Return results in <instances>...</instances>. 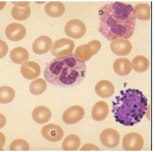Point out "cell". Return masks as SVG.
I'll list each match as a JSON object with an SVG mask.
<instances>
[{
    "label": "cell",
    "mask_w": 155,
    "mask_h": 152,
    "mask_svg": "<svg viewBox=\"0 0 155 152\" xmlns=\"http://www.w3.org/2000/svg\"><path fill=\"white\" fill-rule=\"evenodd\" d=\"M99 15V31L108 40L132 35L137 15L131 5L119 2L107 4L100 8Z\"/></svg>",
    "instance_id": "1"
},
{
    "label": "cell",
    "mask_w": 155,
    "mask_h": 152,
    "mask_svg": "<svg viewBox=\"0 0 155 152\" xmlns=\"http://www.w3.org/2000/svg\"><path fill=\"white\" fill-rule=\"evenodd\" d=\"M86 71L84 61L73 54L52 60L46 66L44 74L50 83L68 88L80 84L85 77Z\"/></svg>",
    "instance_id": "2"
},
{
    "label": "cell",
    "mask_w": 155,
    "mask_h": 152,
    "mask_svg": "<svg viewBox=\"0 0 155 152\" xmlns=\"http://www.w3.org/2000/svg\"><path fill=\"white\" fill-rule=\"evenodd\" d=\"M147 101L138 90L129 89L121 91L113 102L112 110L116 120L127 125L138 122L145 113Z\"/></svg>",
    "instance_id": "3"
},
{
    "label": "cell",
    "mask_w": 155,
    "mask_h": 152,
    "mask_svg": "<svg viewBox=\"0 0 155 152\" xmlns=\"http://www.w3.org/2000/svg\"><path fill=\"white\" fill-rule=\"evenodd\" d=\"M74 45L72 40L67 38H61L54 42L51 51L52 54L55 56H66L71 54Z\"/></svg>",
    "instance_id": "4"
},
{
    "label": "cell",
    "mask_w": 155,
    "mask_h": 152,
    "mask_svg": "<svg viewBox=\"0 0 155 152\" xmlns=\"http://www.w3.org/2000/svg\"><path fill=\"white\" fill-rule=\"evenodd\" d=\"M65 34L69 37L74 39L82 37L86 31L85 26L81 21L73 19L69 21L64 27Z\"/></svg>",
    "instance_id": "5"
},
{
    "label": "cell",
    "mask_w": 155,
    "mask_h": 152,
    "mask_svg": "<svg viewBox=\"0 0 155 152\" xmlns=\"http://www.w3.org/2000/svg\"><path fill=\"white\" fill-rule=\"evenodd\" d=\"M84 114V110L81 106H73L65 111L63 115L62 118L65 123L72 124L81 120Z\"/></svg>",
    "instance_id": "6"
},
{
    "label": "cell",
    "mask_w": 155,
    "mask_h": 152,
    "mask_svg": "<svg viewBox=\"0 0 155 152\" xmlns=\"http://www.w3.org/2000/svg\"><path fill=\"white\" fill-rule=\"evenodd\" d=\"M5 34L9 40L13 41H18L22 39L25 37L26 30L22 25L13 23L7 27Z\"/></svg>",
    "instance_id": "7"
},
{
    "label": "cell",
    "mask_w": 155,
    "mask_h": 152,
    "mask_svg": "<svg viewBox=\"0 0 155 152\" xmlns=\"http://www.w3.org/2000/svg\"><path fill=\"white\" fill-rule=\"evenodd\" d=\"M41 133L46 139L53 142L61 140L64 134L63 131L60 127L52 124L44 126L42 129Z\"/></svg>",
    "instance_id": "8"
},
{
    "label": "cell",
    "mask_w": 155,
    "mask_h": 152,
    "mask_svg": "<svg viewBox=\"0 0 155 152\" xmlns=\"http://www.w3.org/2000/svg\"><path fill=\"white\" fill-rule=\"evenodd\" d=\"M41 71L39 65L37 63L30 61L25 62L21 68V71L23 77L29 80L38 77Z\"/></svg>",
    "instance_id": "9"
},
{
    "label": "cell",
    "mask_w": 155,
    "mask_h": 152,
    "mask_svg": "<svg viewBox=\"0 0 155 152\" xmlns=\"http://www.w3.org/2000/svg\"><path fill=\"white\" fill-rule=\"evenodd\" d=\"M52 45L51 38L46 36H41L37 38L32 45L34 52L38 55H42L48 52Z\"/></svg>",
    "instance_id": "10"
},
{
    "label": "cell",
    "mask_w": 155,
    "mask_h": 152,
    "mask_svg": "<svg viewBox=\"0 0 155 152\" xmlns=\"http://www.w3.org/2000/svg\"><path fill=\"white\" fill-rule=\"evenodd\" d=\"M94 46L93 41L79 46L76 48L75 55L81 60L87 61L97 51V50L95 49Z\"/></svg>",
    "instance_id": "11"
},
{
    "label": "cell",
    "mask_w": 155,
    "mask_h": 152,
    "mask_svg": "<svg viewBox=\"0 0 155 152\" xmlns=\"http://www.w3.org/2000/svg\"><path fill=\"white\" fill-rule=\"evenodd\" d=\"M97 94L103 98H107L111 96L114 91V87L110 81L103 80L99 82L95 88Z\"/></svg>",
    "instance_id": "12"
},
{
    "label": "cell",
    "mask_w": 155,
    "mask_h": 152,
    "mask_svg": "<svg viewBox=\"0 0 155 152\" xmlns=\"http://www.w3.org/2000/svg\"><path fill=\"white\" fill-rule=\"evenodd\" d=\"M32 117L36 122L42 124L46 123L50 120L51 117V113L49 109L47 107L39 106L33 110Z\"/></svg>",
    "instance_id": "13"
},
{
    "label": "cell",
    "mask_w": 155,
    "mask_h": 152,
    "mask_svg": "<svg viewBox=\"0 0 155 152\" xmlns=\"http://www.w3.org/2000/svg\"><path fill=\"white\" fill-rule=\"evenodd\" d=\"M46 14L50 16L57 17L61 16L65 11V7L61 2H51L47 4L45 6Z\"/></svg>",
    "instance_id": "14"
},
{
    "label": "cell",
    "mask_w": 155,
    "mask_h": 152,
    "mask_svg": "<svg viewBox=\"0 0 155 152\" xmlns=\"http://www.w3.org/2000/svg\"><path fill=\"white\" fill-rule=\"evenodd\" d=\"M10 57L14 63L20 64L28 60L29 54L25 48L21 47H18L11 51Z\"/></svg>",
    "instance_id": "15"
},
{
    "label": "cell",
    "mask_w": 155,
    "mask_h": 152,
    "mask_svg": "<svg viewBox=\"0 0 155 152\" xmlns=\"http://www.w3.org/2000/svg\"><path fill=\"white\" fill-rule=\"evenodd\" d=\"M108 111L107 104L104 101H99L92 108V116L95 120H101L106 117Z\"/></svg>",
    "instance_id": "16"
},
{
    "label": "cell",
    "mask_w": 155,
    "mask_h": 152,
    "mask_svg": "<svg viewBox=\"0 0 155 152\" xmlns=\"http://www.w3.org/2000/svg\"><path fill=\"white\" fill-rule=\"evenodd\" d=\"M31 14V9L28 5L19 6L15 5L12 8L11 14L15 19L23 21L27 19Z\"/></svg>",
    "instance_id": "17"
},
{
    "label": "cell",
    "mask_w": 155,
    "mask_h": 152,
    "mask_svg": "<svg viewBox=\"0 0 155 152\" xmlns=\"http://www.w3.org/2000/svg\"><path fill=\"white\" fill-rule=\"evenodd\" d=\"M80 144L79 137L74 134H71L67 136L64 140L62 147L65 150H76Z\"/></svg>",
    "instance_id": "18"
},
{
    "label": "cell",
    "mask_w": 155,
    "mask_h": 152,
    "mask_svg": "<svg viewBox=\"0 0 155 152\" xmlns=\"http://www.w3.org/2000/svg\"><path fill=\"white\" fill-rule=\"evenodd\" d=\"M47 87V83L45 80L39 78L31 82L30 85L29 90L32 94L38 95L43 93Z\"/></svg>",
    "instance_id": "19"
},
{
    "label": "cell",
    "mask_w": 155,
    "mask_h": 152,
    "mask_svg": "<svg viewBox=\"0 0 155 152\" xmlns=\"http://www.w3.org/2000/svg\"><path fill=\"white\" fill-rule=\"evenodd\" d=\"M15 96V91L12 88L8 86L0 87V103H9L14 99Z\"/></svg>",
    "instance_id": "20"
},
{
    "label": "cell",
    "mask_w": 155,
    "mask_h": 152,
    "mask_svg": "<svg viewBox=\"0 0 155 152\" xmlns=\"http://www.w3.org/2000/svg\"><path fill=\"white\" fill-rule=\"evenodd\" d=\"M136 134V136H132V139H130L129 136L125 137V138L124 139V141H123V145H125L124 146L127 145L126 147V149L128 150H138L140 149L141 147H139L137 144L138 145L141 147L142 144V141H141L142 139L140 136H139L138 135Z\"/></svg>",
    "instance_id": "21"
},
{
    "label": "cell",
    "mask_w": 155,
    "mask_h": 152,
    "mask_svg": "<svg viewBox=\"0 0 155 152\" xmlns=\"http://www.w3.org/2000/svg\"><path fill=\"white\" fill-rule=\"evenodd\" d=\"M121 61L120 63L119 62V64L115 62L114 66V68L115 72L118 75L120 76H125L128 74L131 71V67L129 61H128L126 64V63L128 61L127 60L124 64L125 62V59H121Z\"/></svg>",
    "instance_id": "22"
},
{
    "label": "cell",
    "mask_w": 155,
    "mask_h": 152,
    "mask_svg": "<svg viewBox=\"0 0 155 152\" xmlns=\"http://www.w3.org/2000/svg\"><path fill=\"white\" fill-rule=\"evenodd\" d=\"M29 148L27 142L22 139H17L14 141L9 147L10 150H28Z\"/></svg>",
    "instance_id": "23"
},
{
    "label": "cell",
    "mask_w": 155,
    "mask_h": 152,
    "mask_svg": "<svg viewBox=\"0 0 155 152\" xmlns=\"http://www.w3.org/2000/svg\"><path fill=\"white\" fill-rule=\"evenodd\" d=\"M8 47L7 44L3 41L0 39V58L4 57L7 54Z\"/></svg>",
    "instance_id": "24"
},
{
    "label": "cell",
    "mask_w": 155,
    "mask_h": 152,
    "mask_svg": "<svg viewBox=\"0 0 155 152\" xmlns=\"http://www.w3.org/2000/svg\"><path fill=\"white\" fill-rule=\"evenodd\" d=\"M5 141V138L4 135L0 132V150H3L2 147L4 145Z\"/></svg>",
    "instance_id": "25"
},
{
    "label": "cell",
    "mask_w": 155,
    "mask_h": 152,
    "mask_svg": "<svg viewBox=\"0 0 155 152\" xmlns=\"http://www.w3.org/2000/svg\"><path fill=\"white\" fill-rule=\"evenodd\" d=\"M6 120L4 116L0 113V128L2 127L5 124Z\"/></svg>",
    "instance_id": "26"
},
{
    "label": "cell",
    "mask_w": 155,
    "mask_h": 152,
    "mask_svg": "<svg viewBox=\"0 0 155 152\" xmlns=\"http://www.w3.org/2000/svg\"><path fill=\"white\" fill-rule=\"evenodd\" d=\"M15 5L19 6H23L26 5H28L29 2H12Z\"/></svg>",
    "instance_id": "27"
},
{
    "label": "cell",
    "mask_w": 155,
    "mask_h": 152,
    "mask_svg": "<svg viewBox=\"0 0 155 152\" xmlns=\"http://www.w3.org/2000/svg\"><path fill=\"white\" fill-rule=\"evenodd\" d=\"M6 4V2H0V10L2 9L5 7Z\"/></svg>",
    "instance_id": "28"
}]
</instances>
